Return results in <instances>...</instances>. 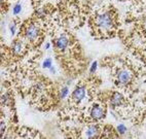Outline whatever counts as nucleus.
Instances as JSON below:
<instances>
[{
  "label": "nucleus",
  "mask_w": 146,
  "mask_h": 139,
  "mask_svg": "<svg viewBox=\"0 0 146 139\" xmlns=\"http://www.w3.org/2000/svg\"><path fill=\"white\" fill-rule=\"evenodd\" d=\"M97 25L103 30H108L113 26V19L109 13H105L100 15L97 18Z\"/></svg>",
  "instance_id": "nucleus-1"
},
{
  "label": "nucleus",
  "mask_w": 146,
  "mask_h": 139,
  "mask_svg": "<svg viewBox=\"0 0 146 139\" xmlns=\"http://www.w3.org/2000/svg\"><path fill=\"white\" fill-rule=\"evenodd\" d=\"M38 33H39V30H38V28H37L35 25L31 24V25H29V26L27 27L26 31H25V36H26V38L28 40H30V41H33V40H35L37 38V36H38Z\"/></svg>",
  "instance_id": "nucleus-2"
},
{
  "label": "nucleus",
  "mask_w": 146,
  "mask_h": 139,
  "mask_svg": "<svg viewBox=\"0 0 146 139\" xmlns=\"http://www.w3.org/2000/svg\"><path fill=\"white\" fill-rule=\"evenodd\" d=\"M91 116L94 120H101L105 116V110L100 106H94L91 110Z\"/></svg>",
  "instance_id": "nucleus-3"
},
{
  "label": "nucleus",
  "mask_w": 146,
  "mask_h": 139,
  "mask_svg": "<svg viewBox=\"0 0 146 139\" xmlns=\"http://www.w3.org/2000/svg\"><path fill=\"white\" fill-rule=\"evenodd\" d=\"M131 80V74L129 71L127 70H123L120 71L119 73H118L117 76V81L119 82L120 84H128Z\"/></svg>",
  "instance_id": "nucleus-4"
},
{
  "label": "nucleus",
  "mask_w": 146,
  "mask_h": 139,
  "mask_svg": "<svg viewBox=\"0 0 146 139\" xmlns=\"http://www.w3.org/2000/svg\"><path fill=\"white\" fill-rule=\"evenodd\" d=\"M86 96V89L84 87H79L72 93V99L76 102H79Z\"/></svg>",
  "instance_id": "nucleus-5"
},
{
  "label": "nucleus",
  "mask_w": 146,
  "mask_h": 139,
  "mask_svg": "<svg viewBox=\"0 0 146 139\" xmlns=\"http://www.w3.org/2000/svg\"><path fill=\"white\" fill-rule=\"evenodd\" d=\"M68 43H69V40H68V38L65 36L59 37V38L55 41L56 47H57L58 50H61V51L66 50V47H68Z\"/></svg>",
  "instance_id": "nucleus-6"
},
{
  "label": "nucleus",
  "mask_w": 146,
  "mask_h": 139,
  "mask_svg": "<svg viewBox=\"0 0 146 139\" xmlns=\"http://www.w3.org/2000/svg\"><path fill=\"white\" fill-rule=\"evenodd\" d=\"M123 95L117 92L113 93L112 97H111V104H112V106H119L123 103Z\"/></svg>",
  "instance_id": "nucleus-7"
},
{
  "label": "nucleus",
  "mask_w": 146,
  "mask_h": 139,
  "mask_svg": "<svg viewBox=\"0 0 146 139\" xmlns=\"http://www.w3.org/2000/svg\"><path fill=\"white\" fill-rule=\"evenodd\" d=\"M86 136L89 138H96L98 136V127L91 126L86 131Z\"/></svg>",
  "instance_id": "nucleus-8"
},
{
  "label": "nucleus",
  "mask_w": 146,
  "mask_h": 139,
  "mask_svg": "<svg viewBox=\"0 0 146 139\" xmlns=\"http://www.w3.org/2000/svg\"><path fill=\"white\" fill-rule=\"evenodd\" d=\"M13 55H20L22 52H23V43L21 41L16 42L15 45H13Z\"/></svg>",
  "instance_id": "nucleus-9"
},
{
  "label": "nucleus",
  "mask_w": 146,
  "mask_h": 139,
  "mask_svg": "<svg viewBox=\"0 0 146 139\" xmlns=\"http://www.w3.org/2000/svg\"><path fill=\"white\" fill-rule=\"evenodd\" d=\"M42 66H43L44 68H50V67H52V59L47 58L46 60H44Z\"/></svg>",
  "instance_id": "nucleus-10"
},
{
  "label": "nucleus",
  "mask_w": 146,
  "mask_h": 139,
  "mask_svg": "<svg viewBox=\"0 0 146 139\" xmlns=\"http://www.w3.org/2000/svg\"><path fill=\"white\" fill-rule=\"evenodd\" d=\"M21 9H22V6L20 3H18L16 6H15V8H13V15H18V13H21Z\"/></svg>",
  "instance_id": "nucleus-11"
},
{
  "label": "nucleus",
  "mask_w": 146,
  "mask_h": 139,
  "mask_svg": "<svg viewBox=\"0 0 146 139\" xmlns=\"http://www.w3.org/2000/svg\"><path fill=\"white\" fill-rule=\"evenodd\" d=\"M68 94V88H64V89L61 90V93H60V98L63 99V98L66 97V95Z\"/></svg>",
  "instance_id": "nucleus-12"
},
{
  "label": "nucleus",
  "mask_w": 146,
  "mask_h": 139,
  "mask_svg": "<svg viewBox=\"0 0 146 139\" xmlns=\"http://www.w3.org/2000/svg\"><path fill=\"white\" fill-rule=\"evenodd\" d=\"M117 131L119 132L120 134H123L127 132V128H125V125H119V126L117 127Z\"/></svg>",
  "instance_id": "nucleus-13"
},
{
  "label": "nucleus",
  "mask_w": 146,
  "mask_h": 139,
  "mask_svg": "<svg viewBox=\"0 0 146 139\" xmlns=\"http://www.w3.org/2000/svg\"><path fill=\"white\" fill-rule=\"evenodd\" d=\"M8 98H9V96H8V94H4L2 96V103L3 104H5V101L7 102L8 101Z\"/></svg>",
  "instance_id": "nucleus-14"
},
{
  "label": "nucleus",
  "mask_w": 146,
  "mask_h": 139,
  "mask_svg": "<svg viewBox=\"0 0 146 139\" xmlns=\"http://www.w3.org/2000/svg\"><path fill=\"white\" fill-rule=\"evenodd\" d=\"M9 29H11V34H15V32H16V26H15V25H11V26H9Z\"/></svg>",
  "instance_id": "nucleus-15"
},
{
  "label": "nucleus",
  "mask_w": 146,
  "mask_h": 139,
  "mask_svg": "<svg viewBox=\"0 0 146 139\" xmlns=\"http://www.w3.org/2000/svg\"><path fill=\"white\" fill-rule=\"evenodd\" d=\"M97 65H98V64H97V62H94V63H93V65H92V68H91V72H95V70L97 69Z\"/></svg>",
  "instance_id": "nucleus-16"
},
{
  "label": "nucleus",
  "mask_w": 146,
  "mask_h": 139,
  "mask_svg": "<svg viewBox=\"0 0 146 139\" xmlns=\"http://www.w3.org/2000/svg\"><path fill=\"white\" fill-rule=\"evenodd\" d=\"M4 132V124H1V133H3Z\"/></svg>",
  "instance_id": "nucleus-17"
},
{
  "label": "nucleus",
  "mask_w": 146,
  "mask_h": 139,
  "mask_svg": "<svg viewBox=\"0 0 146 139\" xmlns=\"http://www.w3.org/2000/svg\"><path fill=\"white\" fill-rule=\"evenodd\" d=\"M45 47H46V49H48V47H50V43H47V45H45Z\"/></svg>",
  "instance_id": "nucleus-18"
}]
</instances>
